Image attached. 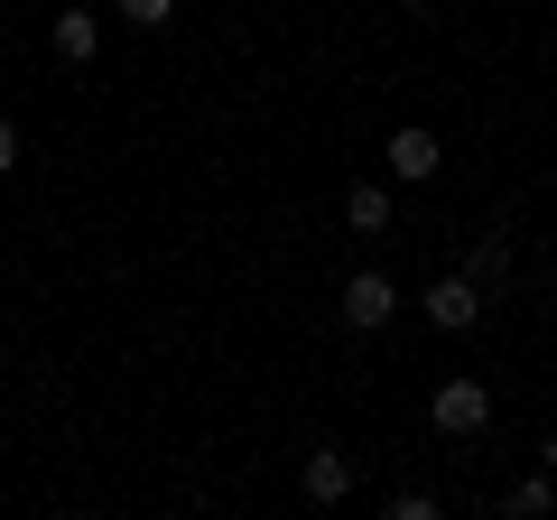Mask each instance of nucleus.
Segmentation results:
<instances>
[{
	"label": "nucleus",
	"instance_id": "f03ea898",
	"mask_svg": "<svg viewBox=\"0 0 557 520\" xmlns=\"http://www.w3.org/2000/svg\"><path fill=\"white\" fill-rule=\"evenodd\" d=\"M391 317H399V288L381 280V270H354V280H344V325L372 335V325H391Z\"/></svg>",
	"mask_w": 557,
	"mask_h": 520
},
{
	"label": "nucleus",
	"instance_id": "423d86ee",
	"mask_svg": "<svg viewBox=\"0 0 557 520\" xmlns=\"http://www.w3.org/2000/svg\"><path fill=\"white\" fill-rule=\"evenodd\" d=\"M465 280H474V288L511 280V233H474V242H465Z\"/></svg>",
	"mask_w": 557,
	"mask_h": 520
},
{
	"label": "nucleus",
	"instance_id": "1a4fd4ad",
	"mask_svg": "<svg viewBox=\"0 0 557 520\" xmlns=\"http://www.w3.org/2000/svg\"><path fill=\"white\" fill-rule=\"evenodd\" d=\"M548 502H557V474L539 465V474H520L511 493H502V511H548Z\"/></svg>",
	"mask_w": 557,
	"mask_h": 520
},
{
	"label": "nucleus",
	"instance_id": "7ed1b4c3",
	"mask_svg": "<svg viewBox=\"0 0 557 520\" xmlns=\"http://www.w3.org/2000/svg\"><path fill=\"white\" fill-rule=\"evenodd\" d=\"M474 317H483V288L465 280V270H446V280L428 288V325H446V335H465Z\"/></svg>",
	"mask_w": 557,
	"mask_h": 520
},
{
	"label": "nucleus",
	"instance_id": "f257e3e1",
	"mask_svg": "<svg viewBox=\"0 0 557 520\" xmlns=\"http://www.w3.org/2000/svg\"><path fill=\"white\" fill-rule=\"evenodd\" d=\"M428 428H437V437H483V428H493V391H483V381H437V400H428Z\"/></svg>",
	"mask_w": 557,
	"mask_h": 520
},
{
	"label": "nucleus",
	"instance_id": "39448f33",
	"mask_svg": "<svg viewBox=\"0 0 557 520\" xmlns=\"http://www.w3.org/2000/svg\"><path fill=\"white\" fill-rule=\"evenodd\" d=\"M298 483H307V502H354V456L344 446H317Z\"/></svg>",
	"mask_w": 557,
	"mask_h": 520
},
{
	"label": "nucleus",
	"instance_id": "20e7f679",
	"mask_svg": "<svg viewBox=\"0 0 557 520\" xmlns=\"http://www.w3.org/2000/svg\"><path fill=\"white\" fill-rule=\"evenodd\" d=\"M381 159H391V177H409V186H418V177H437V159H446V149L409 121V131H391V140H381Z\"/></svg>",
	"mask_w": 557,
	"mask_h": 520
},
{
	"label": "nucleus",
	"instance_id": "9b49d317",
	"mask_svg": "<svg viewBox=\"0 0 557 520\" xmlns=\"http://www.w3.org/2000/svg\"><path fill=\"white\" fill-rule=\"evenodd\" d=\"M10 168H20V131H10V121H0V177H10Z\"/></svg>",
	"mask_w": 557,
	"mask_h": 520
},
{
	"label": "nucleus",
	"instance_id": "6e6552de",
	"mask_svg": "<svg viewBox=\"0 0 557 520\" xmlns=\"http://www.w3.org/2000/svg\"><path fill=\"white\" fill-rule=\"evenodd\" d=\"M344 223H354V233H391V186H354Z\"/></svg>",
	"mask_w": 557,
	"mask_h": 520
},
{
	"label": "nucleus",
	"instance_id": "0eeeda50",
	"mask_svg": "<svg viewBox=\"0 0 557 520\" xmlns=\"http://www.w3.org/2000/svg\"><path fill=\"white\" fill-rule=\"evenodd\" d=\"M94 47H102L94 10H57V57H65V65H94Z\"/></svg>",
	"mask_w": 557,
	"mask_h": 520
},
{
	"label": "nucleus",
	"instance_id": "f8f14e48",
	"mask_svg": "<svg viewBox=\"0 0 557 520\" xmlns=\"http://www.w3.org/2000/svg\"><path fill=\"white\" fill-rule=\"evenodd\" d=\"M399 10H428V0H399Z\"/></svg>",
	"mask_w": 557,
	"mask_h": 520
},
{
	"label": "nucleus",
	"instance_id": "9d476101",
	"mask_svg": "<svg viewBox=\"0 0 557 520\" xmlns=\"http://www.w3.org/2000/svg\"><path fill=\"white\" fill-rule=\"evenodd\" d=\"M168 10H177V0H121V20H131V28H159Z\"/></svg>",
	"mask_w": 557,
	"mask_h": 520
}]
</instances>
